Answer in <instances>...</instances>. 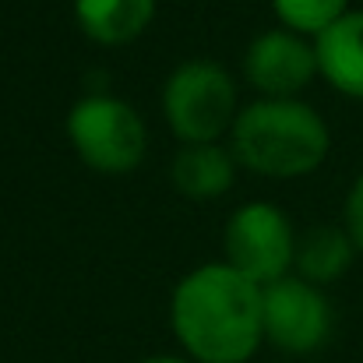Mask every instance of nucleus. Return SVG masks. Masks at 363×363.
Instances as JSON below:
<instances>
[{"mask_svg": "<svg viewBox=\"0 0 363 363\" xmlns=\"http://www.w3.org/2000/svg\"><path fill=\"white\" fill-rule=\"evenodd\" d=\"M169 325L187 360L247 363L264 342L261 286L226 261L201 264L177 282Z\"/></svg>", "mask_w": 363, "mask_h": 363, "instance_id": "obj_1", "label": "nucleus"}, {"mask_svg": "<svg viewBox=\"0 0 363 363\" xmlns=\"http://www.w3.org/2000/svg\"><path fill=\"white\" fill-rule=\"evenodd\" d=\"M328 123L303 99H257L243 106L230 127V152L237 166L272 180L314 173L328 159Z\"/></svg>", "mask_w": 363, "mask_h": 363, "instance_id": "obj_2", "label": "nucleus"}, {"mask_svg": "<svg viewBox=\"0 0 363 363\" xmlns=\"http://www.w3.org/2000/svg\"><path fill=\"white\" fill-rule=\"evenodd\" d=\"M237 113V85L216 60H184L162 85V117L184 145L219 141L230 134Z\"/></svg>", "mask_w": 363, "mask_h": 363, "instance_id": "obj_3", "label": "nucleus"}, {"mask_svg": "<svg viewBox=\"0 0 363 363\" xmlns=\"http://www.w3.org/2000/svg\"><path fill=\"white\" fill-rule=\"evenodd\" d=\"M67 138L78 159L106 177L138 169L148 148L145 121L130 103L117 96H85L67 113Z\"/></svg>", "mask_w": 363, "mask_h": 363, "instance_id": "obj_4", "label": "nucleus"}, {"mask_svg": "<svg viewBox=\"0 0 363 363\" xmlns=\"http://www.w3.org/2000/svg\"><path fill=\"white\" fill-rule=\"evenodd\" d=\"M332 325H335V314L321 286L293 272L261 286V332H264V342H272L275 350L293 353V357L318 353L328 342Z\"/></svg>", "mask_w": 363, "mask_h": 363, "instance_id": "obj_5", "label": "nucleus"}, {"mask_svg": "<svg viewBox=\"0 0 363 363\" xmlns=\"http://www.w3.org/2000/svg\"><path fill=\"white\" fill-rule=\"evenodd\" d=\"M226 264L257 286L289 275L296 257V233L282 208L268 201H247L226 219L223 233Z\"/></svg>", "mask_w": 363, "mask_h": 363, "instance_id": "obj_6", "label": "nucleus"}, {"mask_svg": "<svg viewBox=\"0 0 363 363\" xmlns=\"http://www.w3.org/2000/svg\"><path fill=\"white\" fill-rule=\"evenodd\" d=\"M243 74L261 92V99H300V92L318 74L314 39L282 25L268 28L250 39L243 53Z\"/></svg>", "mask_w": 363, "mask_h": 363, "instance_id": "obj_7", "label": "nucleus"}, {"mask_svg": "<svg viewBox=\"0 0 363 363\" xmlns=\"http://www.w3.org/2000/svg\"><path fill=\"white\" fill-rule=\"evenodd\" d=\"M318 74L342 96L363 99V11H346L335 25L314 35Z\"/></svg>", "mask_w": 363, "mask_h": 363, "instance_id": "obj_8", "label": "nucleus"}, {"mask_svg": "<svg viewBox=\"0 0 363 363\" xmlns=\"http://www.w3.org/2000/svg\"><path fill=\"white\" fill-rule=\"evenodd\" d=\"M169 180H173V187L184 198H191V201H212V198H223L233 187V180H237V159L219 141L184 145L173 155Z\"/></svg>", "mask_w": 363, "mask_h": 363, "instance_id": "obj_9", "label": "nucleus"}, {"mask_svg": "<svg viewBox=\"0 0 363 363\" xmlns=\"http://www.w3.org/2000/svg\"><path fill=\"white\" fill-rule=\"evenodd\" d=\"M155 18V0H74L78 28L99 46L134 43Z\"/></svg>", "mask_w": 363, "mask_h": 363, "instance_id": "obj_10", "label": "nucleus"}, {"mask_svg": "<svg viewBox=\"0 0 363 363\" xmlns=\"http://www.w3.org/2000/svg\"><path fill=\"white\" fill-rule=\"evenodd\" d=\"M357 243L350 240L346 226H314L303 237H296V257L293 268L300 279L314 282V286H328L335 279H342L357 257Z\"/></svg>", "mask_w": 363, "mask_h": 363, "instance_id": "obj_11", "label": "nucleus"}, {"mask_svg": "<svg viewBox=\"0 0 363 363\" xmlns=\"http://www.w3.org/2000/svg\"><path fill=\"white\" fill-rule=\"evenodd\" d=\"M272 11L282 28L314 39L350 11V0H272Z\"/></svg>", "mask_w": 363, "mask_h": 363, "instance_id": "obj_12", "label": "nucleus"}, {"mask_svg": "<svg viewBox=\"0 0 363 363\" xmlns=\"http://www.w3.org/2000/svg\"><path fill=\"white\" fill-rule=\"evenodd\" d=\"M342 226H346L350 240L357 243V250L363 254V173L357 177V184L350 187V198H346V212H342Z\"/></svg>", "mask_w": 363, "mask_h": 363, "instance_id": "obj_13", "label": "nucleus"}, {"mask_svg": "<svg viewBox=\"0 0 363 363\" xmlns=\"http://www.w3.org/2000/svg\"><path fill=\"white\" fill-rule=\"evenodd\" d=\"M141 363H194V360H184V357H148Z\"/></svg>", "mask_w": 363, "mask_h": 363, "instance_id": "obj_14", "label": "nucleus"}]
</instances>
